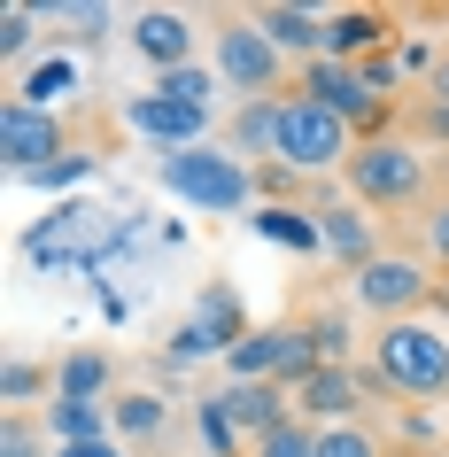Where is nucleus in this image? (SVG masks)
<instances>
[{"instance_id":"nucleus-1","label":"nucleus","mask_w":449,"mask_h":457,"mask_svg":"<svg viewBox=\"0 0 449 457\" xmlns=\"http://www.w3.org/2000/svg\"><path fill=\"white\" fill-rule=\"evenodd\" d=\"M155 179H163L179 202H194V210H256V170L240 163V155H225V147H179V155H163L155 163Z\"/></svg>"},{"instance_id":"nucleus-2","label":"nucleus","mask_w":449,"mask_h":457,"mask_svg":"<svg viewBox=\"0 0 449 457\" xmlns=\"http://www.w3.org/2000/svg\"><path fill=\"white\" fill-rule=\"evenodd\" d=\"M341 179H349V194L372 202V210H411V202H426V187H434L426 147H411V140H364L349 163H341Z\"/></svg>"},{"instance_id":"nucleus-3","label":"nucleus","mask_w":449,"mask_h":457,"mask_svg":"<svg viewBox=\"0 0 449 457\" xmlns=\"http://www.w3.org/2000/svg\"><path fill=\"white\" fill-rule=\"evenodd\" d=\"M379 372H387V387L411 395V403L449 395V334L442 326H419V318L379 326Z\"/></svg>"},{"instance_id":"nucleus-4","label":"nucleus","mask_w":449,"mask_h":457,"mask_svg":"<svg viewBox=\"0 0 449 457\" xmlns=\"http://www.w3.org/2000/svg\"><path fill=\"white\" fill-rule=\"evenodd\" d=\"M356 155V132L341 117H333L326 101H310V94H287V109H279V163L287 170H333V163H349Z\"/></svg>"},{"instance_id":"nucleus-5","label":"nucleus","mask_w":449,"mask_h":457,"mask_svg":"<svg viewBox=\"0 0 449 457\" xmlns=\"http://www.w3.org/2000/svg\"><path fill=\"white\" fill-rule=\"evenodd\" d=\"M217 78L240 86V101H287V54L263 39L256 24H225L217 31Z\"/></svg>"},{"instance_id":"nucleus-6","label":"nucleus","mask_w":449,"mask_h":457,"mask_svg":"<svg viewBox=\"0 0 449 457\" xmlns=\"http://www.w3.org/2000/svg\"><path fill=\"white\" fill-rule=\"evenodd\" d=\"M295 94H310V101H326L333 117L349 124V132H364V140H379V124H387V101L364 86V71L356 62H333V54H318V62H303V86Z\"/></svg>"},{"instance_id":"nucleus-7","label":"nucleus","mask_w":449,"mask_h":457,"mask_svg":"<svg viewBox=\"0 0 449 457\" xmlns=\"http://www.w3.org/2000/svg\"><path fill=\"white\" fill-rule=\"evenodd\" d=\"M0 155H8V179L47 170V163L71 155V124L54 117V109H24V101H8V109H0Z\"/></svg>"},{"instance_id":"nucleus-8","label":"nucleus","mask_w":449,"mask_h":457,"mask_svg":"<svg viewBox=\"0 0 449 457\" xmlns=\"http://www.w3.org/2000/svg\"><path fill=\"white\" fill-rule=\"evenodd\" d=\"M356 303L395 326V318H411L419 303H434V279H426V264H411V256H379V264L356 271Z\"/></svg>"},{"instance_id":"nucleus-9","label":"nucleus","mask_w":449,"mask_h":457,"mask_svg":"<svg viewBox=\"0 0 449 457\" xmlns=\"http://www.w3.org/2000/svg\"><path fill=\"white\" fill-rule=\"evenodd\" d=\"M124 124H132L140 140H155L163 155H179V147H202L210 109H187V101H163V94H132L124 101Z\"/></svg>"},{"instance_id":"nucleus-10","label":"nucleus","mask_w":449,"mask_h":457,"mask_svg":"<svg viewBox=\"0 0 449 457\" xmlns=\"http://www.w3.org/2000/svg\"><path fill=\"white\" fill-rule=\"evenodd\" d=\"M217 403L233 411L240 442H263V434H279L287 419H295V403H287V387H279V380H233Z\"/></svg>"},{"instance_id":"nucleus-11","label":"nucleus","mask_w":449,"mask_h":457,"mask_svg":"<svg viewBox=\"0 0 449 457\" xmlns=\"http://www.w3.org/2000/svg\"><path fill=\"white\" fill-rule=\"evenodd\" d=\"M132 47L155 62V78L187 71V62H194V16H179V8H147V16H132Z\"/></svg>"},{"instance_id":"nucleus-12","label":"nucleus","mask_w":449,"mask_h":457,"mask_svg":"<svg viewBox=\"0 0 449 457\" xmlns=\"http://www.w3.org/2000/svg\"><path fill=\"white\" fill-rule=\"evenodd\" d=\"M356 403H364V380H356V364H318V372L303 380V419L356 427Z\"/></svg>"},{"instance_id":"nucleus-13","label":"nucleus","mask_w":449,"mask_h":457,"mask_svg":"<svg viewBox=\"0 0 449 457\" xmlns=\"http://www.w3.org/2000/svg\"><path fill=\"white\" fill-rule=\"evenodd\" d=\"M248 225H256L271 248H295V256H318V248H326V225H318V210H303V202H256Z\"/></svg>"},{"instance_id":"nucleus-14","label":"nucleus","mask_w":449,"mask_h":457,"mask_svg":"<svg viewBox=\"0 0 449 457\" xmlns=\"http://www.w3.org/2000/svg\"><path fill=\"white\" fill-rule=\"evenodd\" d=\"M318 225H326V256L333 264H349V271L379 264V241H372V225H364L356 202H318Z\"/></svg>"},{"instance_id":"nucleus-15","label":"nucleus","mask_w":449,"mask_h":457,"mask_svg":"<svg viewBox=\"0 0 449 457\" xmlns=\"http://www.w3.org/2000/svg\"><path fill=\"white\" fill-rule=\"evenodd\" d=\"M279 109L287 101H240V117L225 124V155H240V163L256 170L279 155Z\"/></svg>"},{"instance_id":"nucleus-16","label":"nucleus","mask_w":449,"mask_h":457,"mask_svg":"<svg viewBox=\"0 0 449 457\" xmlns=\"http://www.w3.org/2000/svg\"><path fill=\"white\" fill-rule=\"evenodd\" d=\"M248 24H256L279 54H303V62L326 54V16H318V8H256Z\"/></svg>"},{"instance_id":"nucleus-17","label":"nucleus","mask_w":449,"mask_h":457,"mask_svg":"<svg viewBox=\"0 0 449 457\" xmlns=\"http://www.w3.org/2000/svg\"><path fill=\"white\" fill-rule=\"evenodd\" d=\"M109 395H117V364L101 349H78L54 364V403H109Z\"/></svg>"},{"instance_id":"nucleus-18","label":"nucleus","mask_w":449,"mask_h":457,"mask_svg":"<svg viewBox=\"0 0 449 457\" xmlns=\"http://www.w3.org/2000/svg\"><path fill=\"white\" fill-rule=\"evenodd\" d=\"M379 39H387V8H341V16H326L333 62H364V54H379Z\"/></svg>"},{"instance_id":"nucleus-19","label":"nucleus","mask_w":449,"mask_h":457,"mask_svg":"<svg viewBox=\"0 0 449 457\" xmlns=\"http://www.w3.org/2000/svg\"><path fill=\"white\" fill-rule=\"evenodd\" d=\"M163 427H170V403L155 395V387H124V395H109V434H117V442H155Z\"/></svg>"},{"instance_id":"nucleus-20","label":"nucleus","mask_w":449,"mask_h":457,"mask_svg":"<svg viewBox=\"0 0 449 457\" xmlns=\"http://www.w3.org/2000/svg\"><path fill=\"white\" fill-rule=\"evenodd\" d=\"M194 326H202V334H217V349H225V357H233L240 341L256 334V326H248V311H240V295L225 287V279H210V287H202V303H194Z\"/></svg>"},{"instance_id":"nucleus-21","label":"nucleus","mask_w":449,"mask_h":457,"mask_svg":"<svg viewBox=\"0 0 449 457\" xmlns=\"http://www.w3.org/2000/svg\"><path fill=\"white\" fill-rule=\"evenodd\" d=\"M287 334H295V326H256V334H248L233 357H225V372H233V380H279V364H287Z\"/></svg>"},{"instance_id":"nucleus-22","label":"nucleus","mask_w":449,"mask_h":457,"mask_svg":"<svg viewBox=\"0 0 449 457\" xmlns=\"http://www.w3.org/2000/svg\"><path fill=\"white\" fill-rule=\"evenodd\" d=\"M71 94H78V62H71V54L31 62L24 86H16V101H24V109H54V117H62V101H71Z\"/></svg>"},{"instance_id":"nucleus-23","label":"nucleus","mask_w":449,"mask_h":457,"mask_svg":"<svg viewBox=\"0 0 449 457\" xmlns=\"http://www.w3.org/2000/svg\"><path fill=\"white\" fill-rule=\"evenodd\" d=\"M47 434H54V450H62V442H117V434H109V403H54Z\"/></svg>"},{"instance_id":"nucleus-24","label":"nucleus","mask_w":449,"mask_h":457,"mask_svg":"<svg viewBox=\"0 0 449 457\" xmlns=\"http://www.w3.org/2000/svg\"><path fill=\"white\" fill-rule=\"evenodd\" d=\"M39 387H54V372H47V364L8 357V372H0V403H8V411H24L31 395H39Z\"/></svg>"},{"instance_id":"nucleus-25","label":"nucleus","mask_w":449,"mask_h":457,"mask_svg":"<svg viewBox=\"0 0 449 457\" xmlns=\"http://www.w3.org/2000/svg\"><path fill=\"white\" fill-rule=\"evenodd\" d=\"M47 442H54V434L39 427L31 411H8V419H0V457H39Z\"/></svg>"},{"instance_id":"nucleus-26","label":"nucleus","mask_w":449,"mask_h":457,"mask_svg":"<svg viewBox=\"0 0 449 457\" xmlns=\"http://www.w3.org/2000/svg\"><path fill=\"white\" fill-rule=\"evenodd\" d=\"M194 419H202V442H210L217 457H240V427H233V411L217 403V395H202V403H194Z\"/></svg>"},{"instance_id":"nucleus-27","label":"nucleus","mask_w":449,"mask_h":457,"mask_svg":"<svg viewBox=\"0 0 449 457\" xmlns=\"http://www.w3.org/2000/svg\"><path fill=\"white\" fill-rule=\"evenodd\" d=\"M31 39H39V8H31V0H16V8L0 16V54H8V62H24Z\"/></svg>"},{"instance_id":"nucleus-28","label":"nucleus","mask_w":449,"mask_h":457,"mask_svg":"<svg viewBox=\"0 0 449 457\" xmlns=\"http://www.w3.org/2000/svg\"><path fill=\"white\" fill-rule=\"evenodd\" d=\"M256 457H318V427H310V419H287L279 434L256 442Z\"/></svg>"},{"instance_id":"nucleus-29","label":"nucleus","mask_w":449,"mask_h":457,"mask_svg":"<svg viewBox=\"0 0 449 457\" xmlns=\"http://www.w3.org/2000/svg\"><path fill=\"white\" fill-rule=\"evenodd\" d=\"M310 341H318L326 364H349V311H318L310 318Z\"/></svg>"},{"instance_id":"nucleus-30","label":"nucleus","mask_w":449,"mask_h":457,"mask_svg":"<svg viewBox=\"0 0 449 457\" xmlns=\"http://www.w3.org/2000/svg\"><path fill=\"white\" fill-rule=\"evenodd\" d=\"M155 94L187 101V109H210V71H194V62H187V71H163V78H155Z\"/></svg>"},{"instance_id":"nucleus-31","label":"nucleus","mask_w":449,"mask_h":457,"mask_svg":"<svg viewBox=\"0 0 449 457\" xmlns=\"http://www.w3.org/2000/svg\"><path fill=\"white\" fill-rule=\"evenodd\" d=\"M318 457H379V442L364 427H318Z\"/></svg>"},{"instance_id":"nucleus-32","label":"nucleus","mask_w":449,"mask_h":457,"mask_svg":"<svg viewBox=\"0 0 449 457\" xmlns=\"http://www.w3.org/2000/svg\"><path fill=\"white\" fill-rule=\"evenodd\" d=\"M86 170H94V155H62V163H47V170H24V187H78V179H86Z\"/></svg>"},{"instance_id":"nucleus-33","label":"nucleus","mask_w":449,"mask_h":457,"mask_svg":"<svg viewBox=\"0 0 449 457\" xmlns=\"http://www.w3.org/2000/svg\"><path fill=\"white\" fill-rule=\"evenodd\" d=\"M163 357L194 364V357H225V349H217V334H202V326H194V318H187V326H179V334H170V349H163Z\"/></svg>"},{"instance_id":"nucleus-34","label":"nucleus","mask_w":449,"mask_h":457,"mask_svg":"<svg viewBox=\"0 0 449 457\" xmlns=\"http://www.w3.org/2000/svg\"><path fill=\"white\" fill-rule=\"evenodd\" d=\"M356 71H364V86H372V94L387 101V86H395V78H403V62H395V54H364Z\"/></svg>"},{"instance_id":"nucleus-35","label":"nucleus","mask_w":449,"mask_h":457,"mask_svg":"<svg viewBox=\"0 0 449 457\" xmlns=\"http://www.w3.org/2000/svg\"><path fill=\"white\" fill-rule=\"evenodd\" d=\"M426 248H434V264H449V202L426 210Z\"/></svg>"},{"instance_id":"nucleus-36","label":"nucleus","mask_w":449,"mask_h":457,"mask_svg":"<svg viewBox=\"0 0 449 457\" xmlns=\"http://www.w3.org/2000/svg\"><path fill=\"white\" fill-rule=\"evenodd\" d=\"M295 179H303V170H287L279 155H271V163H256V194H287Z\"/></svg>"},{"instance_id":"nucleus-37","label":"nucleus","mask_w":449,"mask_h":457,"mask_svg":"<svg viewBox=\"0 0 449 457\" xmlns=\"http://www.w3.org/2000/svg\"><path fill=\"white\" fill-rule=\"evenodd\" d=\"M395 62H403V71H426V78H434V62H442V54L426 47V39H403V47H395Z\"/></svg>"},{"instance_id":"nucleus-38","label":"nucleus","mask_w":449,"mask_h":457,"mask_svg":"<svg viewBox=\"0 0 449 457\" xmlns=\"http://www.w3.org/2000/svg\"><path fill=\"white\" fill-rule=\"evenodd\" d=\"M419 132H426V140H442V147H449V109H442V101H426V109H419Z\"/></svg>"},{"instance_id":"nucleus-39","label":"nucleus","mask_w":449,"mask_h":457,"mask_svg":"<svg viewBox=\"0 0 449 457\" xmlns=\"http://www.w3.org/2000/svg\"><path fill=\"white\" fill-rule=\"evenodd\" d=\"M54 457H124V450H117V442H62Z\"/></svg>"},{"instance_id":"nucleus-40","label":"nucleus","mask_w":449,"mask_h":457,"mask_svg":"<svg viewBox=\"0 0 449 457\" xmlns=\"http://www.w3.org/2000/svg\"><path fill=\"white\" fill-rule=\"evenodd\" d=\"M426 94H434V101L449 109V47H442V62H434V78H426Z\"/></svg>"}]
</instances>
